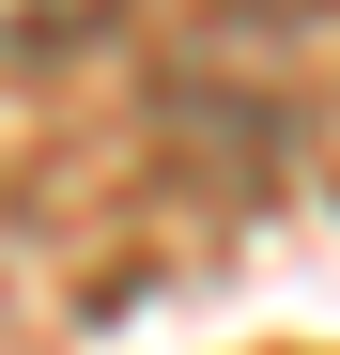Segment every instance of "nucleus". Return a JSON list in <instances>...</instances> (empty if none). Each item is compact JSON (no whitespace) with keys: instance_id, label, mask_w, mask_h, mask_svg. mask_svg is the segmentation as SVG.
<instances>
[{"instance_id":"nucleus-1","label":"nucleus","mask_w":340,"mask_h":355,"mask_svg":"<svg viewBox=\"0 0 340 355\" xmlns=\"http://www.w3.org/2000/svg\"><path fill=\"white\" fill-rule=\"evenodd\" d=\"M93 16H124V0H0V46H78Z\"/></svg>"}]
</instances>
